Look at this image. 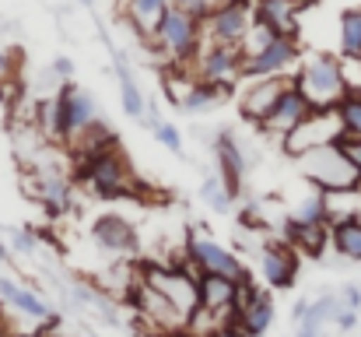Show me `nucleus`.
I'll return each mask as SVG.
<instances>
[{
    "mask_svg": "<svg viewBox=\"0 0 361 337\" xmlns=\"http://www.w3.org/2000/svg\"><path fill=\"white\" fill-rule=\"evenodd\" d=\"M252 7L256 0H218L214 11L204 18V35L207 42L218 46H245V35L252 28Z\"/></svg>",
    "mask_w": 361,
    "mask_h": 337,
    "instance_id": "0eeeda50",
    "label": "nucleus"
},
{
    "mask_svg": "<svg viewBox=\"0 0 361 337\" xmlns=\"http://www.w3.org/2000/svg\"><path fill=\"white\" fill-rule=\"evenodd\" d=\"M291 81H295V88L305 95V102H309L312 110H337L341 99L351 92L344 60L334 57V53L302 57V64H298V71H295Z\"/></svg>",
    "mask_w": 361,
    "mask_h": 337,
    "instance_id": "7ed1b4c3",
    "label": "nucleus"
},
{
    "mask_svg": "<svg viewBox=\"0 0 361 337\" xmlns=\"http://www.w3.org/2000/svg\"><path fill=\"white\" fill-rule=\"evenodd\" d=\"M78 183L88 187L99 201H133L144 194L140 179L133 176V165L123 158L120 144L99 155H88L78 162Z\"/></svg>",
    "mask_w": 361,
    "mask_h": 337,
    "instance_id": "f257e3e1",
    "label": "nucleus"
},
{
    "mask_svg": "<svg viewBox=\"0 0 361 337\" xmlns=\"http://www.w3.org/2000/svg\"><path fill=\"white\" fill-rule=\"evenodd\" d=\"M214 155H218V169H221L218 176H221L228 197L235 201L242 194V183H245V155H242L239 141H235L228 130H221L218 141H214Z\"/></svg>",
    "mask_w": 361,
    "mask_h": 337,
    "instance_id": "f3484780",
    "label": "nucleus"
},
{
    "mask_svg": "<svg viewBox=\"0 0 361 337\" xmlns=\"http://www.w3.org/2000/svg\"><path fill=\"white\" fill-rule=\"evenodd\" d=\"M305 309H309V302H305V299H302V302H295V309H291V320H295V324H302Z\"/></svg>",
    "mask_w": 361,
    "mask_h": 337,
    "instance_id": "ea45409f",
    "label": "nucleus"
},
{
    "mask_svg": "<svg viewBox=\"0 0 361 337\" xmlns=\"http://www.w3.org/2000/svg\"><path fill=\"white\" fill-rule=\"evenodd\" d=\"M169 11H172V0H123V18L130 21V28L144 42L154 39V32H158V25L165 21Z\"/></svg>",
    "mask_w": 361,
    "mask_h": 337,
    "instance_id": "aec40b11",
    "label": "nucleus"
},
{
    "mask_svg": "<svg viewBox=\"0 0 361 337\" xmlns=\"http://www.w3.org/2000/svg\"><path fill=\"white\" fill-rule=\"evenodd\" d=\"M341 60H361V7H348L341 14Z\"/></svg>",
    "mask_w": 361,
    "mask_h": 337,
    "instance_id": "bb28decb",
    "label": "nucleus"
},
{
    "mask_svg": "<svg viewBox=\"0 0 361 337\" xmlns=\"http://www.w3.org/2000/svg\"><path fill=\"white\" fill-rule=\"evenodd\" d=\"M25 187H28V194L56 218V215H67L71 211V204H74V190H71V183L60 176V172H49V169H39V176L28 183L25 179Z\"/></svg>",
    "mask_w": 361,
    "mask_h": 337,
    "instance_id": "2eb2a0df",
    "label": "nucleus"
},
{
    "mask_svg": "<svg viewBox=\"0 0 361 337\" xmlns=\"http://www.w3.org/2000/svg\"><path fill=\"white\" fill-rule=\"evenodd\" d=\"M204 42H207V35H204V18L172 7L147 46H151L169 67H176V71H193V64H197Z\"/></svg>",
    "mask_w": 361,
    "mask_h": 337,
    "instance_id": "f03ea898",
    "label": "nucleus"
},
{
    "mask_svg": "<svg viewBox=\"0 0 361 337\" xmlns=\"http://www.w3.org/2000/svg\"><path fill=\"white\" fill-rule=\"evenodd\" d=\"M232 92V85H218V81H193L190 85V92H186V99H183V112H204L211 110L214 102H221L225 95Z\"/></svg>",
    "mask_w": 361,
    "mask_h": 337,
    "instance_id": "393cba45",
    "label": "nucleus"
},
{
    "mask_svg": "<svg viewBox=\"0 0 361 337\" xmlns=\"http://www.w3.org/2000/svg\"><path fill=\"white\" fill-rule=\"evenodd\" d=\"M323 334V331H312V327H298V334L295 337H319Z\"/></svg>",
    "mask_w": 361,
    "mask_h": 337,
    "instance_id": "a19ab883",
    "label": "nucleus"
},
{
    "mask_svg": "<svg viewBox=\"0 0 361 337\" xmlns=\"http://www.w3.org/2000/svg\"><path fill=\"white\" fill-rule=\"evenodd\" d=\"M92 239H95L106 253H116V256L137 249V228L126 222L123 215H102V218H95Z\"/></svg>",
    "mask_w": 361,
    "mask_h": 337,
    "instance_id": "6ab92c4d",
    "label": "nucleus"
},
{
    "mask_svg": "<svg viewBox=\"0 0 361 337\" xmlns=\"http://www.w3.org/2000/svg\"><path fill=\"white\" fill-rule=\"evenodd\" d=\"M7 260H11V249H7V246L0 242V264H7Z\"/></svg>",
    "mask_w": 361,
    "mask_h": 337,
    "instance_id": "79ce46f5",
    "label": "nucleus"
},
{
    "mask_svg": "<svg viewBox=\"0 0 361 337\" xmlns=\"http://www.w3.org/2000/svg\"><path fill=\"white\" fill-rule=\"evenodd\" d=\"M14 53H7V49H0V85L4 81H14Z\"/></svg>",
    "mask_w": 361,
    "mask_h": 337,
    "instance_id": "c9c22d12",
    "label": "nucleus"
},
{
    "mask_svg": "<svg viewBox=\"0 0 361 337\" xmlns=\"http://www.w3.org/2000/svg\"><path fill=\"white\" fill-rule=\"evenodd\" d=\"M330 246L344 260L361 264V218H355V215H334V222H330Z\"/></svg>",
    "mask_w": 361,
    "mask_h": 337,
    "instance_id": "4be33fe9",
    "label": "nucleus"
},
{
    "mask_svg": "<svg viewBox=\"0 0 361 337\" xmlns=\"http://www.w3.org/2000/svg\"><path fill=\"white\" fill-rule=\"evenodd\" d=\"M88 337H99V334H88Z\"/></svg>",
    "mask_w": 361,
    "mask_h": 337,
    "instance_id": "de8ad7c7",
    "label": "nucleus"
},
{
    "mask_svg": "<svg viewBox=\"0 0 361 337\" xmlns=\"http://www.w3.org/2000/svg\"><path fill=\"white\" fill-rule=\"evenodd\" d=\"M0 337H14V334H11V327L4 324V317H0Z\"/></svg>",
    "mask_w": 361,
    "mask_h": 337,
    "instance_id": "c03bdc74",
    "label": "nucleus"
},
{
    "mask_svg": "<svg viewBox=\"0 0 361 337\" xmlns=\"http://www.w3.org/2000/svg\"><path fill=\"white\" fill-rule=\"evenodd\" d=\"M183 253H186V260H190L200 274H225V278H232V281H252V278H249V267L242 264L228 246H221V242L211 239V235L190 232Z\"/></svg>",
    "mask_w": 361,
    "mask_h": 337,
    "instance_id": "1a4fd4ad",
    "label": "nucleus"
},
{
    "mask_svg": "<svg viewBox=\"0 0 361 337\" xmlns=\"http://www.w3.org/2000/svg\"><path fill=\"white\" fill-rule=\"evenodd\" d=\"M298 165H302V176L323 194L344 197V194H358L361 190V169L348 158V151L337 141L323 144V148H312L309 155L298 158Z\"/></svg>",
    "mask_w": 361,
    "mask_h": 337,
    "instance_id": "20e7f679",
    "label": "nucleus"
},
{
    "mask_svg": "<svg viewBox=\"0 0 361 337\" xmlns=\"http://www.w3.org/2000/svg\"><path fill=\"white\" fill-rule=\"evenodd\" d=\"M207 337H252V334H249L242 324H232V320H228V324H218Z\"/></svg>",
    "mask_w": 361,
    "mask_h": 337,
    "instance_id": "f704fd0d",
    "label": "nucleus"
},
{
    "mask_svg": "<svg viewBox=\"0 0 361 337\" xmlns=\"http://www.w3.org/2000/svg\"><path fill=\"white\" fill-rule=\"evenodd\" d=\"M200 201L214 211V215H228L232 211V197H228V190H225V183H221V176H207L204 183H200Z\"/></svg>",
    "mask_w": 361,
    "mask_h": 337,
    "instance_id": "c756f323",
    "label": "nucleus"
},
{
    "mask_svg": "<svg viewBox=\"0 0 361 337\" xmlns=\"http://www.w3.org/2000/svg\"><path fill=\"white\" fill-rule=\"evenodd\" d=\"M154 137H158L161 148H169L172 155H183V134H179L172 123H158V126H154Z\"/></svg>",
    "mask_w": 361,
    "mask_h": 337,
    "instance_id": "7c9ffc66",
    "label": "nucleus"
},
{
    "mask_svg": "<svg viewBox=\"0 0 361 337\" xmlns=\"http://www.w3.org/2000/svg\"><path fill=\"white\" fill-rule=\"evenodd\" d=\"M169 337H204V334H197V331H179V334H169Z\"/></svg>",
    "mask_w": 361,
    "mask_h": 337,
    "instance_id": "a18cd8bd",
    "label": "nucleus"
},
{
    "mask_svg": "<svg viewBox=\"0 0 361 337\" xmlns=\"http://www.w3.org/2000/svg\"><path fill=\"white\" fill-rule=\"evenodd\" d=\"M312 112L316 110L305 102V95H302V92L295 88V81H291V88L277 99V106H274L270 116L259 123V130H263V134H274V137H281V141H284V137H288L298 123H305Z\"/></svg>",
    "mask_w": 361,
    "mask_h": 337,
    "instance_id": "4468645a",
    "label": "nucleus"
},
{
    "mask_svg": "<svg viewBox=\"0 0 361 337\" xmlns=\"http://www.w3.org/2000/svg\"><path fill=\"white\" fill-rule=\"evenodd\" d=\"M298 7L291 0H256L252 7V21L270 28V35L277 39H298Z\"/></svg>",
    "mask_w": 361,
    "mask_h": 337,
    "instance_id": "dca6fc26",
    "label": "nucleus"
},
{
    "mask_svg": "<svg viewBox=\"0 0 361 337\" xmlns=\"http://www.w3.org/2000/svg\"><path fill=\"white\" fill-rule=\"evenodd\" d=\"M302 64L298 39H270L263 49L245 53L242 60V81H259V78H295Z\"/></svg>",
    "mask_w": 361,
    "mask_h": 337,
    "instance_id": "423d86ee",
    "label": "nucleus"
},
{
    "mask_svg": "<svg viewBox=\"0 0 361 337\" xmlns=\"http://www.w3.org/2000/svg\"><path fill=\"white\" fill-rule=\"evenodd\" d=\"M288 88H291V78H259V81H242V92H239L242 116H245L249 123H256V126H259Z\"/></svg>",
    "mask_w": 361,
    "mask_h": 337,
    "instance_id": "ddd939ff",
    "label": "nucleus"
},
{
    "mask_svg": "<svg viewBox=\"0 0 361 337\" xmlns=\"http://www.w3.org/2000/svg\"><path fill=\"white\" fill-rule=\"evenodd\" d=\"M42 337H63V334H42Z\"/></svg>",
    "mask_w": 361,
    "mask_h": 337,
    "instance_id": "49530a36",
    "label": "nucleus"
},
{
    "mask_svg": "<svg viewBox=\"0 0 361 337\" xmlns=\"http://www.w3.org/2000/svg\"><path fill=\"white\" fill-rule=\"evenodd\" d=\"M337 144L348 151V158L361 169V137H344V134H341V137H337Z\"/></svg>",
    "mask_w": 361,
    "mask_h": 337,
    "instance_id": "72a5a7b5",
    "label": "nucleus"
},
{
    "mask_svg": "<svg viewBox=\"0 0 361 337\" xmlns=\"http://www.w3.org/2000/svg\"><path fill=\"white\" fill-rule=\"evenodd\" d=\"M291 4H295V7H298V11H305V7H312V4H316V0H291Z\"/></svg>",
    "mask_w": 361,
    "mask_h": 337,
    "instance_id": "37998d69",
    "label": "nucleus"
},
{
    "mask_svg": "<svg viewBox=\"0 0 361 337\" xmlns=\"http://www.w3.org/2000/svg\"><path fill=\"white\" fill-rule=\"evenodd\" d=\"M284 242H291L298 253L323 256V249L330 246V225H302L288 215L284 218Z\"/></svg>",
    "mask_w": 361,
    "mask_h": 337,
    "instance_id": "412c9836",
    "label": "nucleus"
},
{
    "mask_svg": "<svg viewBox=\"0 0 361 337\" xmlns=\"http://www.w3.org/2000/svg\"><path fill=\"white\" fill-rule=\"evenodd\" d=\"M334 324H337V327H341V331H351V327H355V324H358V313H355V309H341V313H337V320H334Z\"/></svg>",
    "mask_w": 361,
    "mask_h": 337,
    "instance_id": "4c0bfd02",
    "label": "nucleus"
},
{
    "mask_svg": "<svg viewBox=\"0 0 361 337\" xmlns=\"http://www.w3.org/2000/svg\"><path fill=\"white\" fill-rule=\"evenodd\" d=\"M344 306H341V295H319L316 302H309V309H305V317H302V324L298 327H312V331H323L326 324H334L337 320V313H341Z\"/></svg>",
    "mask_w": 361,
    "mask_h": 337,
    "instance_id": "cd10ccee",
    "label": "nucleus"
},
{
    "mask_svg": "<svg viewBox=\"0 0 361 337\" xmlns=\"http://www.w3.org/2000/svg\"><path fill=\"white\" fill-rule=\"evenodd\" d=\"M197 278H200V271L186 260V253H183L179 264H144V267H140V281L151 285L158 295H165V299H169L176 309H183L190 320H193V313L200 309Z\"/></svg>",
    "mask_w": 361,
    "mask_h": 337,
    "instance_id": "39448f33",
    "label": "nucleus"
},
{
    "mask_svg": "<svg viewBox=\"0 0 361 337\" xmlns=\"http://www.w3.org/2000/svg\"><path fill=\"white\" fill-rule=\"evenodd\" d=\"M130 302H133L137 317H140L158 337L190 331V317H186L183 309H176L165 295H158L151 285H144L140 278H137V285H130Z\"/></svg>",
    "mask_w": 361,
    "mask_h": 337,
    "instance_id": "6e6552de",
    "label": "nucleus"
},
{
    "mask_svg": "<svg viewBox=\"0 0 361 337\" xmlns=\"http://www.w3.org/2000/svg\"><path fill=\"white\" fill-rule=\"evenodd\" d=\"M341 306H344V309H355V313H361V288H358V285L341 288Z\"/></svg>",
    "mask_w": 361,
    "mask_h": 337,
    "instance_id": "473e14b6",
    "label": "nucleus"
},
{
    "mask_svg": "<svg viewBox=\"0 0 361 337\" xmlns=\"http://www.w3.org/2000/svg\"><path fill=\"white\" fill-rule=\"evenodd\" d=\"M337 119H341L344 137H361V92L358 88H351V92L341 99V106H337Z\"/></svg>",
    "mask_w": 361,
    "mask_h": 337,
    "instance_id": "c85d7f7f",
    "label": "nucleus"
},
{
    "mask_svg": "<svg viewBox=\"0 0 361 337\" xmlns=\"http://www.w3.org/2000/svg\"><path fill=\"white\" fill-rule=\"evenodd\" d=\"M14 246H18L21 253H39V239H35L32 232H18V235H14Z\"/></svg>",
    "mask_w": 361,
    "mask_h": 337,
    "instance_id": "e433bc0d",
    "label": "nucleus"
},
{
    "mask_svg": "<svg viewBox=\"0 0 361 337\" xmlns=\"http://www.w3.org/2000/svg\"><path fill=\"white\" fill-rule=\"evenodd\" d=\"M0 299L18 313V317H25V320H32V327H49L53 324V309L32 292V288H25V285H18V281H11V278H0Z\"/></svg>",
    "mask_w": 361,
    "mask_h": 337,
    "instance_id": "a211bd4d",
    "label": "nucleus"
},
{
    "mask_svg": "<svg viewBox=\"0 0 361 337\" xmlns=\"http://www.w3.org/2000/svg\"><path fill=\"white\" fill-rule=\"evenodd\" d=\"M259 274H263L270 292L295 288V281H298V249L291 242H284V239L267 242L259 249Z\"/></svg>",
    "mask_w": 361,
    "mask_h": 337,
    "instance_id": "f8f14e48",
    "label": "nucleus"
},
{
    "mask_svg": "<svg viewBox=\"0 0 361 337\" xmlns=\"http://www.w3.org/2000/svg\"><path fill=\"white\" fill-rule=\"evenodd\" d=\"M242 53L239 46H218V42H204L197 64H193V78L197 81H218V85H242Z\"/></svg>",
    "mask_w": 361,
    "mask_h": 337,
    "instance_id": "9b49d317",
    "label": "nucleus"
},
{
    "mask_svg": "<svg viewBox=\"0 0 361 337\" xmlns=\"http://www.w3.org/2000/svg\"><path fill=\"white\" fill-rule=\"evenodd\" d=\"M53 71H56L63 81H71V71H74V67H71V60H67V57H60V60L53 64Z\"/></svg>",
    "mask_w": 361,
    "mask_h": 337,
    "instance_id": "58836bf2",
    "label": "nucleus"
},
{
    "mask_svg": "<svg viewBox=\"0 0 361 337\" xmlns=\"http://www.w3.org/2000/svg\"><path fill=\"white\" fill-rule=\"evenodd\" d=\"M113 71H116V78H120V102H123V112L126 116H133V119H140L147 106H144V92H140V85H137V78H133V71H130V64L123 60L120 53L113 57Z\"/></svg>",
    "mask_w": 361,
    "mask_h": 337,
    "instance_id": "b1692460",
    "label": "nucleus"
},
{
    "mask_svg": "<svg viewBox=\"0 0 361 337\" xmlns=\"http://www.w3.org/2000/svg\"><path fill=\"white\" fill-rule=\"evenodd\" d=\"M344 130H341V119H337V110H316L305 123H298L284 141H281V148H284V155H291V158H302V155H309L312 148H323V144H334L337 137H341Z\"/></svg>",
    "mask_w": 361,
    "mask_h": 337,
    "instance_id": "9d476101",
    "label": "nucleus"
},
{
    "mask_svg": "<svg viewBox=\"0 0 361 337\" xmlns=\"http://www.w3.org/2000/svg\"><path fill=\"white\" fill-rule=\"evenodd\" d=\"M214 4H218V0H172V7L190 11V14H197V18H207V14L214 11Z\"/></svg>",
    "mask_w": 361,
    "mask_h": 337,
    "instance_id": "2f4dec72",
    "label": "nucleus"
},
{
    "mask_svg": "<svg viewBox=\"0 0 361 337\" xmlns=\"http://www.w3.org/2000/svg\"><path fill=\"white\" fill-rule=\"evenodd\" d=\"M239 324L252 337H263L267 331H270V324H274V299H270V292L256 288V292L249 295V302L242 306Z\"/></svg>",
    "mask_w": 361,
    "mask_h": 337,
    "instance_id": "5701e85b",
    "label": "nucleus"
},
{
    "mask_svg": "<svg viewBox=\"0 0 361 337\" xmlns=\"http://www.w3.org/2000/svg\"><path fill=\"white\" fill-rule=\"evenodd\" d=\"M295 222L302 225H330L334 222V204H330V194H323V190H312L309 197H302V204L295 208V215H291Z\"/></svg>",
    "mask_w": 361,
    "mask_h": 337,
    "instance_id": "a878e982",
    "label": "nucleus"
}]
</instances>
